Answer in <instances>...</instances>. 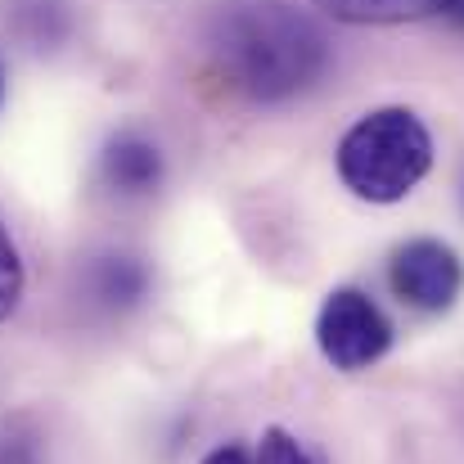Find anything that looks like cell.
Here are the masks:
<instances>
[{
  "label": "cell",
  "instance_id": "8",
  "mask_svg": "<svg viewBox=\"0 0 464 464\" xmlns=\"http://www.w3.org/2000/svg\"><path fill=\"white\" fill-rule=\"evenodd\" d=\"M23 289H27V271H23V253L9 235V226L0 221V320H9L18 303H23Z\"/></svg>",
  "mask_w": 464,
  "mask_h": 464
},
{
  "label": "cell",
  "instance_id": "9",
  "mask_svg": "<svg viewBox=\"0 0 464 464\" xmlns=\"http://www.w3.org/2000/svg\"><path fill=\"white\" fill-rule=\"evenodd\" d=\"M253 460L257 464H315L307 447H303L289 429H280V424H271V429L262 433V442H257Z\"/></svg>",
  "mask_w": 464,
  "mask_h": 464
},
{
  "label": "cell",
  "instance_id": "3",
  "mask_svg": "<svg viewBox=\"0 0 464 464\" xmlns=\"http://www.w3.org/2000/svg\"><path fill=\"white\" fill-rule=\"evenodd\" d=\"M392 320L383 315V307L365 294V289H334L320 315H315V347L320 356L343 370V374H361L370 365H379L388 352H392Z\"/></svg>",
  "mask_w": 464,
  "mask_h": 464
},
{
  "label": "cell",
  "instance_id": "11",
  "mask_svg": "<svg viewBox=\"0 0 464 464\" xmlns=\"http://www.w3.org/2000/svg\"><path fill=\"white\" fill-rule=\"evenodd\" d=\"M0 464H36V451L18 438H0Z\"/></svg>",
  "mask_w": 464,
  "mask_h": 464
},
{
  "label": "cell",
  "instance_id": "13",
  "mask_svg": "<svg viewBox=\"0 0 464 464\" xmlns=\"http://www.w3.org/2000/svg\"><path fill=\"white\" fill-rule=\"evenodd\" d=\"M0 104H5V68H0Z\"/></svg>",
  "mask_w": 464,
  "mask_h": 464
},
{
  "label": "cell",
  "instance_id": "7",
  "mask_svg": "<svg viewBox=\"0 0 464 464\" xmlns=\"http://www.w3.org/2000/svg\"><path fill=\"white\" fill-rule=\"evenodd\" d=\"M150 289V271L140 257H127V253H109L91 266V298L109 311H127L136 307Z\"/></svg>",
  "mask_w": 464,
  "mask_h": 464
},
{
  "label": "cell",
  "instance_id": "6",
  "mask_svg": "<svg viewBox=\"0 0 464 464\" xmlns=\"http://www.w3.org/2000/svg\"><path fill=\"white\" fill-rule=\"evenodd\" d=\"M338 23L352 27H374V23H420L433 14H447L451 0H311Z\"/></svg>",
  "mask_w": 464,
  "mask_h": 464
},
{
  "label": "cell",
  "instance_id": "5",
  "mask_svg": "<svg viewBox=\"0 0 464 464\" xmlns=\"http://www.w3.org/2000/svg\"><path fill=\"white\" fill-rule=\"evenodd\" d=\"M100 176L113 194H127V198H140V194H154L162 185V150L154 140L136 136V131H122L104 145L100 154Z\"/></svg>",
  "mask_w": 464,
  "mask_h": 464
},
{
  "label": "cell",
  "instance_id": "2",
  "mask_svg": "<svg viewBox=\"0 0 464 464\" xmlns=\"http://www.w3.org/2000/svg\"><path fill=\"white\" fill-rule=\"evenodd\" d=\"M338 180L365 203H401L433 167V136L411 109H374L338 140Z\"/></svg>",
  "mask_w": 464,
  "mask_h": 464
},
{
  "label": "cell",
  "instance_id": "4",
  "mask_svg": "<svg viewBox=\"0 0 464 464\" xmlns=\"http://www.w3.org/2000/svg\"><path fill=\"white\" fill-rule=\"evenodd\" d=\"M388 285L406 307L424 311V315H442L456 307L464 294V262L460 253L433 235L406 239L392 248L388 257Z\"/></svg>",
  "mask_w": 464,
  "mask_h": 464
},
{
  "label": "cell",
  "instance_id": "12",
  "mask_svg": "<svg viewBox=\"0 0 464 464\" xmlns=\"http://www.w3.org/2000/svg\"><path fill=\"white\" fill-rule=\"evenodd\" d=\"M447 18H451L456 27H464V0H451V9H447Z\"/></svg>",
  "mask_w": 464,
  "mask_h": 464
},
{
  "label": "cell",
  "instance_id": "1",
  "mask_svg": "<svg viewBox=\"0 0 464 464\" xmlns=\"http://www.w3.org/2000/svg\"><path fill=\"white\" fill-rule=\"evenodd\" d=\"M212 68L257 104L311 91L329 68V36L294 0H217L203 23Z\"/></svg>",
  "mask_w": 464,
  "mask_h": 464
},
{
  "label": "cell",
  "instance_id": "10",
  "mask_svg": "<svg viewBox=\"0 0 464 464\" xmlns=\"http://www.w3.org/2000/svg\"><path fill=\"white\" fill-rule=\"evenodd\" d=\"M198 464H257V460L248 456V447H239V442H221V447H212Z\"/></svg>",
  "mask_w": 464,
  "mask_h": 464
}]
</instances>
